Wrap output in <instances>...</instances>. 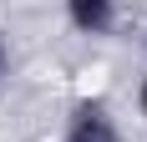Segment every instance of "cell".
I'll list each match as a JSON object with an SVG mask.
<instances>
[{
	"label": "cell",
	"mask_w": 147,
	"mask_h": 142,
	"mask_svg": "<svg viewBox=\"0 0 147 142\" xmlns=\"http://www.w3.org/2000/svg\"><path fill=\"white\" fill-rule=\"evenodd\" d=\"M5 76H10V41L0 36V86H5Z\"/></svg>",
	"instance_id": "3"
},
{
	"label": "cell",
	"mask_w": 147,
	"mask_h": 142,
	"mask_svg": "<svg viewBox=\"0 0 147 142\" xmlns=\"http://www.w3.org/2000/svg\"><path fill=\"white\" fill-rule=\"evenodd\" d=\"M137 107H142V117H147V81H142V91H137Z\"/></svg>",
	"instance_id": "4"
},
{
	"label": "cell",
	"mask_w": 147,
	"mask_h": 142,
	"mask_svg": "<svg viewBox=\"0 0 147 142\" xmlns=\"http://www.w3.org/2000/svg\"><path fill=\"white\" fill-rule=\"evenodd\" d=\"M142 51H147V41H142Z\"/></svg>",
	"instance_id": "5"
},
{
	"label": "cell",
	"mask_w": 147,
	"mask_h": 142,
	"mask_svg": "<svg viewBox=\"0 0 147 142\" xmlns=\"http://www.w3.org/2000/svg\"><path fill=\"white\" fill-rule=\"evenodd\" d=\"M66 26L76 36H91L102 41L122 26V0H66Z\"/></svg>",
	"instance_id": "2"
},
{
	"label": "cell",
	"mask_w": 147,
	"mask_h": 142,
	"mask_svg": "<svg viewBox=\"0 0 147 142\" xmlns=\"http://www.w3.org/2000/svg\"><path fill=\"white\" fill-rule=\"evenodd\" d=\"M61 142H122L117 112H112L102 97H81V101H71L66 127H61Z\"/></svg>",
	"instance_id": "1"
}]
</instances>
